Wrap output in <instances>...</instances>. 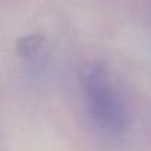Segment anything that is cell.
<instances>
[{
  "mask_svg": "<svg viewBox=\"0 0 151 151\" xmlns=\"http://www.w3.org/2000/svg\"><path fill=\"white\" fill-rule=\"evenodd\" d=\"M42 47H43V39L40 36H28L22 39L21 43L18 45V53L25 61L30 62V67L33 70L39 71L42 70V65L45 62Z\"/></svg>",
  "mask_w": 151,
  "mask_h": 151,
  "instance_id": "obj_2",
  "label": "cell"
},
{
  "mask_svg": "<svg viewBox=\"0 0 151 151\" xmlns=\"http://www.w3.org/2000/svg\"><path fill=\"white\" fill-rule=\"evenodd\" d=\"M80 80L88 113L95 126L111 138L123 136L129 129V114L107 68L89 64L83 68Z\"/></svg>",
  "mask_w": 151,
  "mask_h": 151,
  "instance_id": "obj_1",
  "label": "cell"
}]
</instances>
